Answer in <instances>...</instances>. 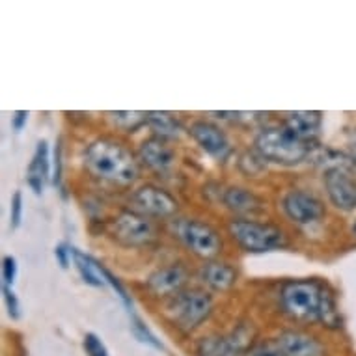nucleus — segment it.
I'll return each mask as SVG.
<instances>
[{
	"label": "nucleus",
	"mask_w": 356,
	"mask_h": 356,
	"mask_svg": "<svg viewBox=\"0 0 356 356\" xmlns=\"http://www.w3.org/2000/svg\"><path fill=\"white\" fill-rule=\"evenodd\" d=\"M278 304L284 316L300 325H321L336 330L341 327L336 293L319 278H298L282 284Z\"/></svg>",
	"instance_id": "obj_1"
},
{
	"label": "nucleus",
	"mask_w": 356,
	"mask_h": 356,
	"mask_svg": "<svg viewBox=\"0 0 356 356\" xmlns=\"http://www.w3.org/2000/svg\"><path fill=\"white\" fill-rule=\"evenodd\" d=\"M82 164L90 177L114 187H131L140 174L138 157L114 136H99L90 142Z\"/></svg>",
	"instance_id": "obj_2"
},
{
	"label": "nucleus",
	"mask_w": 356,
	"mask_h": 356,
	"mask_svg": "<svg viewBox=\"0 0 356 356\" xmlns=\"http://www.w3.org/2000/svg\"><path fill=\"white\" fill-rule=\"evenodd\" d=\"M316 144L300 140L284 123L263 125L254 138V149L263 157L265 163H275L280 166H297L312 157Z\"/></svg>",
	"instance_id": "obj_3"
},
{
	"label": "nucleus",
	"mask_w": 356,
	"mask_h": 356,
	"mask_svg": "<svg viewBox=\"0 0 356 356\" xmlns=\"http://www.w3.org/2000/svg\"><path fill=\"white\" fill-rule=\"evenodd\" d=\"M228 234L235 245L248 254H265L287 245V235L280 226L256 218L229 220Z\"/></svg>",
	"instance_id": "obj_4"
},
{
	"label": "nucleus",
	"mask_w": 356,
	"mask_h": 356,
	"mask_svg": "<svg viewBox=\"0 0 356 356\" xmlns=\"http://www.w3.org/2000/svg\"><path fill=\"white\" fill-rule=\"evenodd\" d=\"M215 300L209 291L202 287H187L166 302V316L175 328L191 334L200 328L213 314Z\"/></svg>",
	"instance_id": "obj_5"
},
{
	"label": "nucleus",
	"mask_w": 356,
	"mask_h": 356,
	"mask_svg": "<svg viewBox=\"0 0 356 356\" xmlns=\"http://www.w3.org/2000/svg\"><path fill=\"white\" fill-rule=\"evenodd\" d=\"M175 235L193 256L209 261L224 250V237L209 222L200 218H183L175 222Z\"/></svg>",
	"instance_id": "obj_6"
},
{
	"label": "nucleus",
	"mask_w": 356,
	"mask_h": 356,
	"mask_svg": "<svg viewBox=\"0 0 356 356\" xmlns=\"http://www.w3.org/2000/svg\"><path fill=\"white\" fill-rule=\"evenodd\" d=\"M111 235L118 245L125 248H142L157 241V226L152 218L133 209L120 211L111 222Z\"/></svg>",
	"instance_id": "obj_7"
},
{
	"label": "nucleus",
	"mask_w": 356,
	"mask_h": 356,
	"mask_svg": "<svg viewBox=\"0 0 356 356\" xmlns=\"http://www.w3.org/2000/svg\"><path fill=\"white\" fill-rule=\"evenodd\" d=\"M280 207L289 222L300 228H309L327 216V207L319 196L304 188H291L280 200Z\"/></svg>",
	"instance_id": "obj_8"
},
{
	"label": "nucleus",
	"mask_w": 356,
	"mask_h": 356,
	"mask_svg": "<svg viewBox=\"0 0 356 356\" xmlns=\"http://www.w3.org/2000/svg\"><path fill=\"white\" fill-rule=\"evenodd\" d=\"M131 209L157 220H168L179 213V202L164 188L146 183L142 187L135 188L129 196Z\"/></svg>",
	"instance_id": "obj_9"
},
{
	"label": "nucleus",
	"mask_w": 356,
	"mask_h": 356,
	"mask_svg": "<svg viewBox=\"0 0 356 356\" xmlns=\"http://www.w3.org/2000/svg\"><path fill=\"white\" fill-rule=\"evenodd\" d=\"M256 330L252 325H239L234 332L220 336H207L200 339L196 353L198 356H245L254 345Z\"/></svg>",
	"instance_id": "obj_10"
},
{
	"label": "nucleus",
	"mask_w": 356,
	"mask_h": 356,
	"mask_svg": "<svg viewBox=\"0 0 356 356\" xmlns=\"http://www.w3.org/2000/svg\"><path fill=\"white\" fill-rule=\"evenodd\" d=\"M328 202L336 209L350 213L356 209V177L349 168H330L323 174Z\"/></svg>",
	"instance_id": "obj_11"
},
{
	"label": "nucleus",
	"mask_w": 356,
	"mask_h": 356,
	"mask_svg": "<svg viewBox=\"0 0 356 356\" xmlns=\"http://www.w3.org/2000/svg\"><path fill=\"white\" fill-rule=\"evenodd\" d=\"M191 273L183 263H168L147 276L146 289L157 298H172L187 289Z\"/></svg>",
	"instance_id": "obj_12"
},
{
	"label": "nucleus",
	"mask_w": 356,
	"mask_h": 356,
	"mask_svg": "<svg viewBox=\"0 0 356 356\" xmlns=\"http://www.w3.org/2000/svg\"><path fill=\"white\" fill-rule=\"evenodd\" d=\"M188 133L194 138V142L209 157H213L218 163H224L232 155V152H234L228 135L216 123L209 122V120H196V122H193L191 127H188Z\"/></svg>",
	"instance_id": "obj_13"
},
{
	"label": "nucleus",
	"mask_w": 356,
	"mask_h": 356,
	"mask_svg": "<svg viewBox=\"0 0 356 356\" xmlns=\"http://www.w3.org/2000/svg\"><path fill=\"white\" fill-rule=\"evenodd\" d=\"M198 280L204 287L213 293H226L239 280V270L234 263L222 259H209L198 270Z\"/></svg>",
	"instance_id": "obj_14"
},
{
	"label": "nucleus",
	"mask_w": 356,
	"mask_h": 356,
	"mask_svg": "<svg viewBox=\"0 0 356 356\" xmlns=\"http://www.w3.org/2000/svg\"><path fill=\"white\" fill-rule=\"evenodd\" d=\"M138 163L146 166L152 172L157 174H166L175 163L174 147L170 146L168 140H163L159 136H149L146 140H142L136 152Z\"/></svg>",
	"instance_id": "obj_15"
},
{
	"label": "nucleus",
	"mask_w": 356,
	"mask_h": 356,
	"mask_svg": "<svg viewBox=\"0 0 356 356\" xmlns=\"http://www.w3.org/2000/svg\"><path fill=\"white\" fill-rule=\"evenodd\" d=\"M286 356H325L327 349L321 339L300 328H287L276 338Z\"/></svg>",
	"instance_id": "obj_16"
},
{
	"label": "nucleus",
	"mask_w": 356,
	"mask_h": 356,
	"mask_svg": "<svg viewBox=\"0 0 356 356\" xmlns=\"http://www.w3.org/2000/svg\"><path fill=\"white\" fill-rule=\"evenodd\" d=\"M222 204L237 218H252L265 211V200L246 187H228L222 193Z\"/></svg>",
	"instance_id": "obj_17"
},
{
	"label": "nucleus",
	"mask_w": 356,
	"mask_h": 356,
	"mask_svg": "<svg viewBox=\"0 0 356 356\" xmlns=\"http://www.w3.org/2000/svg\"><path fill=\"white\" fill-rule=\"evenodd\" d=\"M51 177H53V163L49 157V142L40 140L35 144V152L26 170V185L32 188L35 196H41L45 183Z\"/></svg>",
	"instance_id": "obj_18"
},
{
	"label": "nucleus",
	"mask_w": 356,
	"mask_h": 356,
	"mask_svg": "<svg viewBox=\"0 0 356 356\" xmlns=\"http://www.w3.org/2000/svg\"><path fill=\"white\" fill-rule=\"evenodd\" d=\"M282 123H284L291 133H295L300 140L308 142V144H317V138H319V133H321V127H323V112L319 111L287 112Z\"/></svg>",
	"instance_id": "obj_19"
},
{
	"label": "nucleus",
	"mask_w": 356,
	"mask_h": 356,
	"mask_svg": "<svg viewBox=\"0 0 356 356\" xmlns=\"http://www.w3.org/2000/svg\"><path fill=\"white\" fill-rule=\"evenodd\" d=\"M147 127L153 131V136H159L163 140H172L183 133V123L179 118L166 111H149L147 112Z\"/></svg>",
	"instance_id": "obj_20"
},
{
	"label": "nucleus",
	"mask_w": 356,
	"mask_h": 356,
	"mask_svg": "<svg viewBox=\"0 0 356 356\" xmlns=\"http://www.w3.org/2000/svg\"><path fill=\"white\" fill-rule=\"evenodd\" d=\"M71 256H73V265H75L76 273H79L84 284L92 287H99V289L106 286L105 278H103L99 270V261L95 257H92L90 254H84L75 246H71Z\"/></svg>",
	"instance_id": "obj_21"
},
{
	"label": "nucleus",
	"mask_w": 356,
	"mask_h": 356,
	"mask_svg": "<svg viewBox=\"0 0 356 356\" xmlns=\"http://www.w3.org/2000/svg\"><path fill=\"white\" fill-rule=\"evenodd\" d=\"M106 116L112 122V125L123 133H135L142 125H147V112L140 111H116L106 112Z\"/></svg>",
	"instance_id": "obj_22"
},
{
	"label": "nucleus",
	"mask_w": 356,
	"mask_h": 356,
	"mask_svg": "<svg viewBox=\"0 0 356 356\" xmlns=\"http://www.w3.org/2000/svg\"><path fill=\"white\" fill-rule=\"evenodd\" d=\"M131 332H133V336H135L140 343L149 345V347H153V349L157 350H163L161 339H159L152 328L147 327L146 323L142 321L138 316H135V314H131Z\"/></svg>",
	"instance_id": "obj_23"
},
{
	"label": "nucleus",
	"mask_w": 356,
	"mask_h": 356,
	"mask_svg": "<svg viewBox=\"0 0 356 356\" xmlns=\"http://www.w3.org/2000/svg\"><path fill=\"white\" fill-rule=\"evenodd\" d=\"M99 270H101V275H103V278H105L106 286H111L112 289L116 291V295H118V297H120V300H122V304H123V306H125V309L133 314V298H131L129 291H127V289H125V286H123L122 282L118 280L116 276L112 275L111 270L106 269L103 263H99Z\"/></svg>",
	"instance_id": "obj_24"
},
{
	"label": "nucleus",
	"mask_w": 356,
	"mask_h": 356,
	"mask_svg": "<svg viewBox=\"0 0 356 356\" xmlns=\"http://www.w3.org/2000/svg\"><path fill=\"white\" fill-rule=\"evenodd\" d=\"M245 356H286L276 339H263L256 341L250 349L246 350Z\"/></svg>",
	"instance_id": "obj_25"
},
{
	"label": "nucleus",
	"mask_w": 356,
	"mask_h": 356,
	"mask_svg": "<svg viewBox=\"0 0 356 356\" xmlns=\"http://www.w3.org/2000/svg\"><path fill=\"white\" fill-rule=\"evenodd\" d=\"M82 349L88 356H111L106 345L101 341V338L94 332H86L82 338Z\"/></svg>",
	"instance_id": "obj_26"
},
{
	"label": "nucleus",
	"mask_w": 356,
	"mask_h": 356,
	"mask_svg": "<svg viewBox=\"0 0 356 356\" xmlns=\"http://www.w3.org/2000/svg\"><path fill=\"white\" fill-rule=\"evenodd\" d=\"M19 265L17 259L13 256H4L2 257V286L13 287L15 278H17Z\"/></svg>",
	"instance_id": "obj_27"
},
{
	"label": "nucleus",
	"mask_w": 356,
	"mask_h": 356,
	"mask_svg": "<svg viewBox=\"0 0 356 356\" xmlns=\"http://www.w3.org/2000/svg\"><path fill=\"white\" fill-rule=\"evenodd\" d=\"M23 222V194L21 191L13 193L12 202H10V226L12 229H17Z\"/></svg>",
	"instance_id": "obj_28"
},
{
	"label": "nucleus",
	"mask_w": 356,
	"mask_h": 356,
	"mask_svg": "<svg viewBox=\"0 0 356 356\" xmlns=\"http://www.w3.org/2000/svg\"><path fill=\"white\" fill-rule=\"evenodd\" d=\"M2 297H4V304H6L8 316L12 317L13 321H17L19 317H21V304H19L17 295L13 293L12 287L2 286Z\"/></svg>",
	"instance_id": "obj_29"
},
{
	"label": "nucleus",
	"mask_w": 356,
	"mask_h": 356,
	"mask_svg": "<svg viewBox=\"0 0 356 356\" xmlns=\"http://www.w3.org/2000/svg\"><path fill=\"white\" fill-rule=\"evenodd\" d=\"M53 185H60L62 181V142H56L53 153V177H51Z\"/></svg>",
	"instance_id": "obj_30"
},
{
	"label": "nucleus",
	"mask_w": 356,
	"mask_h": 356,
	"mask_svg": "<svg viewBox=\"0 0 356 356\" xmlns=\"http://www.w3.org/2000/svg\"><path fill=\"white\" fill-rule=\"evenodd\" d=\"M54 257H56V261L62 269H67L70 267V263L73 261V256H71V245L67 243H60V245L54 246Z\"/></svg>",
	"instance_id": "obj_31"
},
{
	"label": "nucleus",
	"mask_w": 356,
	"mask_h": 356,
	"mask_svg": "<svg viewBox=\"0 0 356 356\" xmlns=\"http://www.w3.org/2000/svg\"><path fill=\"white\" fill-rule=\"evenodd\" d=\"M26 120H29V112L26 111H15L12 116V127L13 131H23V127L26 125Z\"/></svg>",
	"instance_id": "obj_32"
},
{
	"label": "nucleus",
	"mask_w": 356,
	"mask_h": 356,
	"mask_svg": "<svg viewBox=\"0 0 356 356\" xmlns=\"http://www.w3.org/2000/svg\"><path fill=\"white\" fill-rule=\"evenodd\" d=\"M349 157L353 159V163L356 164V140L350 144V153H349Z\"/></svg>",
	"instance_id": "obj_33"
},
{
	"label": "nucleus",
	"mask_w": 356,
	"mask_h": 356,
	"mask_svg": "<svg viewBox=\"0 0 356 356\" xmlns=\"http://www.w3.org/2000/svg\"><path fill=\"white\" fill-rule=\"evenodd\" d=\"M353 234L356 235V222H355V224H353Z\"/></svg>",
	"instance_id": "obj_34"
}]
</instances>
